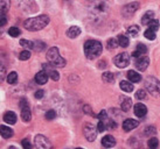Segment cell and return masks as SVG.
<instances>
[{"label":"cell","instance_id":"obj_1","mask_svg":"<svg viewBox=\"0 0 160 149\" xmlns=\"http://www.w3.org/2000/svg\"><path fill=\"white\" fill-rule=\"evenodd\" d=\"M49 23V17L48 15H39L35 18L27 19L26 21L23 22V26L27 31H38L43 29Z\"/></svg>","mask_w":160,"mask_h":149},{"label":"cell","instance_id":"obj_2","mask_svg":"<svg viewBox=\"0 0 160 149\" xmlns=\"http://www.w3.org/2000/svg\"><path fill=\"white\" fill-rule=\"evenodd\" d=\"M103 47L102 43L96 40H89L84 43V54L87 58L89 60H95L102 54Z\"/></svg>","mask_w":160,"mask_h":149},{"label":"cell","instance_id":"obj_3","mask_svg":"<svg viewBox=\"0 0 160 149\" xmlns=\"http://www.w3.org/2000/svg\"><path fill=\"white\" fill-rule=\"evenodd\" d=\"M47 60L52 65L56 66V68H63V66H66V63H67L66 60L60 55L58 49L56 47H52L47 51Z\"/></svg>","mask_w":160,"mask_h":149},{"label":"cell","instance_id":"obj_4","mask_svg":"<svg viewBox=\"0 0 160 149\" xmlns=\"http://www.w3.org/2000/svg\"><path fill=\"white\" fill-rule=\"evenodd\" d=\"M145 88L152 96H160V82L154 77H147L146 80H145Z\"/></svg>","mask_w":160,"mask_h":149},{"label":"cell","instance_id":"obj_5","mask_svg":"<svg viewBox=\"0 0 160 149\" xmlns=\"http://www.w3.org/2000/svg\"><path fill=\"white\" fill-rule=\"evenodd\" d=\"M20 108H21V119L25 123H29L32 119V113L26 98H22L20 100Z\"/></svg>","mask_w":160,"mask_h":149},{"label":"cell","instance_id":"obj_6","mask_svg":"<svg viewBox=\"0 0 160 149\" xmlns=\"http://www.w3.org/2000/svg\"><path fill=\"white\" fill-rule=\"evenodd\" d=\"M83 133H84V136L87 137V140L92 142V141L96 140L97 137V128L95 127L91 123H87L83 127Z\"/></svg>","mask_w":160,"mask_h":149},{"label":"cell","instance_id":"obj_7","mask_svg":"<svg viewBox=\"0 0 160 149\" xmlns=\"http://www.w3.org/2000/svg\"><path fill=\"white\" fill-rule=\"evenodd\" d=\"M113 63H115L118 68H120V69L126 68L130 63V56L126 53H120L113 58Z\"/></svg>","mask_w":160,"mask_h":149},{"label":"cell","instance_id":"obj_8","mask_svg":"<svg viewBox=\"0 0 160 149\" xmlns=\"http://www.w3.org/2000/svg\"><path fill=\"white\" fill-rule=\"evenodd\" d=\"M139 9V4L138 2H131V4L125 5L122 9V15L124 18H131L136 12Z\"/></svg>","mask_w":160,"mask_h":149},{"label":"cell","instance_id":"obj_9","mask_svg":"<svg viewBox=\"0 0 160 149\" xmlns=\"http://www.w3.org/2000/svg\"><path fill=\"white\" fill-rule=\"evenodd\" d=\"M34 143H35L36 148H40V149H47L52 147V143H50L48 139L43 135H36L35 140H34Z\"/></svg>","mask_w":160,"mask_h":149},{"label":"cell","instance_id":"obj_10","mask_svg":"<svg viewBox=\"0 0 160 149\" xmlns=\"http://www.w3.org/2000/svg\"><path fill=\"white\" fill-rule=\"evenodd\" d=\"M92 14L95 17H101V15H105L108 12V6L104 2H97L95 4V6L92 7Z\"/></svg>","mask_w":160,"mask_h":149},{"label":"cell","instance_id":"obj_11","mask_svg":"<svg viewBox=\"0 0 160 149\" xmlns=\"http://www.w3.org/2000/svg\"><path fill=\"white\" fill-rule=\"evenodd\" d=\"M148 63H150V60L147 56H140L136 58V68H137L139 71H145L148 66Z\"/></svg>","mask_w":160,"mask_h":149},{"label":"cell","instance_id":"obj_12","mask_svg":"<svg viewBox=\"0 0 160 149\" xmlns=\"http://www.w3.org/2000/svg\"><path fill=\"white\" fill-rule=\"evenodd\" d=\"M138 126H139V121L134 120V119H126V120H124V123H123V129L125 132L132 131L134 128H137Z\"/></svg>","mask_w":160,"mask_h":149},{"label":"cell","instance_id":"obj_13","mask_svg":"<svg viewBox=\"0 0 160 149\" xmlns=\"http://www.w3.org/2000/svg\"><path fill=\"white\" fill-rule=\"evenodd\" d=\"M120 107H122L123 112H129L130 108L132 107V100H131V98H129V97L126 96L120 97Z\"/></svg>","mask_w":160,"mask_h":149},{"label":"cell","instance_id":"obj_14","mask_svg":"<svg viewBox=\"0 0 160 149\" xmlns=\"http://www.w3.org/2000/svg\"><path fill=\"white\" fill-rule=\"evenodd\" d=\"M134 114L137 115L138 118H142V117H145L147 113V108L146 106L144 105V104H140V103H138L134 105Z\"/></svg>","mask_w":160,"mask_h":149},{"label":"cell","instance_id":"obj_15","mask_svg":"<svg viewBox=\"0 0 160 149\" xmlns=\"http://www.w3.org/2000/svg\"><path fill=\"white\" fill-rule=\"evenodd\" d=\"M47 80H48V74H47L45 70L40 71V72H38V74H35L36 84H39V85H43V84L47 83Z\"/></svg>","mask_w":160,"mask_h":149},{"label":"cell","instance_id":"obj_16","mask_svg":"<svg viewBox=\"0 0 160 149\" xmlns=\"http://www.w3.org/2000/svg\"><path fill=\"white\" fill-rule=\"evenodd\" d=\"M102 145L105 148H111L116 145V140L112 135H105L102 139Z\"/></svg>","mask_w":160,"mask_h":149},{"label":"cell","instance_id":"obj_17","mask_svg":"<svg viewBox=\"0 0 160 149\" xmlns=\"http://www.w3.org/2000/svg\"><path fill=\"white\" fill-rule=\"evenodd\" d=\"M4 121L6 123H8V125H14V123H17V114L14 113V112H6L4 114Z\"/></svg>","mask_w":160,"mask_h":149},{"label":"cell","instance_id":"obj_18","mask_svg":"<svg viewBox=\"0 0 160 149\" xmlns=\"http://www.w3.org/2000/svg\"><path fill=\"white\" fill-rule=\"evenodd\" d=\"M13 131L12 128L7 127V126H0V135L2 136L4 139H9L13 136Z\"/></svg>","mask_w":160,"mask_h":149},{"label":"cell","instance_id":"obj_19","mask_svg":"<svg viewBox=\"0 0 160 149\" xmlns=\"http://www.w3.org/2000/svg\"><path fill=\"white\" fill-rule=\"evenodd\" d=\"M81 34V28L77 26H71L67 31V36L70 39H75Z\"/></svg>","mask_w":160,"mask_h":149},{"label":"cell","instance_id":"obj_20","mask_svg":"<svg viewBox=\"0 0 160 149\" xmlns=\"http://www.w3.org/2000/svg\"><path fill=\"white\" fill-rule=\"evenodd\" d=\"M128 78H129L130 82H132V83H138V82H140L142 80V76L133 70H130L128 72Z\"/></svg>","mask_w":160,"mask_h":149},{"label":"cell","instance_id":"obj_21","mask_svg":"<svg viewBox=\"0 0 160 149\" xmlns=\"http://www.w3.org/2000/svg\"><path fill=\"white\" fill-rule=\"evenodd\" d=\"M120 89L125 92H132L133 91V83L128 82V80H123V82H120Z\"/></svg>","mask_w":160,"mask_h":149},{"label":"cell","instance_id":"obj_22","mask_svg":"<svg viewBox=\"0 0 160 149\" xmlns=\"http://www.w3.org/2000/svg\"><path fill=\"white\" fill-rule=\"evenodd\" d=\"M153 18H154V13H153L152 11H148V12H146V13L144 14V17H142V23L148 26V23L153 20Z\"/></svg>","mask_w":160,"mask_h":149},{"label":"cell","instance_id":"obj_23","mask_svg":"<svg viewBox=\"0 0 160 149\" xmlns=\"http://www.w3.org/2000/svg\"><path fill=\"white\" fill-rule=\"evenodd\" d=\"M117 40H118V44H119L120 47H123V48H126L130 44V40L126 35H119Z\"/></svg>","mask_w":160,"mask_h":149},{"label":"cell","instance_id":"obj_24","mask_svg":"<svg viewBox=\"0 0 160 149\" xmlns=\"http://www.w3.org/2000/svg\"><path fill=\"white\" fill-rule=\"evenodd\" d=\"M7 83L11 84V85H14V84L18 82V74L13 71V72H11V74H7Z\"/></svg>","mask_w":160,"mask_h":149},{"label":"cell","instance_id":"obj_25","mask_svg":"<svg viewBox=\"0 0 160 149\" xmlns=\"http://www.w3.org/2000/svg\"><path fill=\"white\" fill-rule=\"evenodd\" d=\"M102 78L103 80L105 82V83H109V84H111L115 82V74H112V72H104L102 76Z\"/></svg>","mask_w":160,"mask_h":149},{"label":"cell","instance_id":"obj_26","mask_svg":"<svg viewBox=\"0 0 160 149\" xmlns=\"http://www.w3.org/2000/svg\"><path fill=\"white\" fill-rule=\"evenodd\" d=\"M11 7V0H0V12H7Z\"/></svg>","mask_w":160,"mask_h":149},{"label":"cell","instance_id":"obj_27","mask_svg":"<svg viewBox=\"0 0 160 149\" xmlns=\"http://www.w3.org/2000/svg\"><path fill=\"white\" fill-rule=\"evenodd\" d=\"M104 123H105V127H107V129H109V131H111V129H115L116 127H117V123H116V121H113L112 119H105L104 120Z\"/></svg>","mask_w":160,"mask_h":149},{"label":"cell","instance_id":"obj_28","mask_svg":"<svg viewBox=\"0 0 160 149\" xmlns=\"http://www.w3.org/2000/svg\"><path fill=\"white\" fill-rule=\"evenodd\" d=\"M8 34L9 36H12V37H18L20 34H21V31L19 29L18 27H11L8 29Z\"/></svg>","mask_w":160,"mask_h":149},{"label":"cell","instance_id":"obj_29","mask_svg":"<svg viewBox=\"0 0 160 149\" xmlns=\"http://www.w3.org/2000/svg\"><path fill=\"white\" fill-rule=\"evenodd\" d=\"M147 145H148V147L152 149H156L158 148V146H159V141H158V139L157 137H150V140H148V142H147Z\"/></svg>","mask_w":160,"mask_h":149},{"label":"cell","instance_id":"obj_30","mask_svg":"<svg viewBox=\"0 0 160 149\" xmlns=\"http://www.w3.org/2000/svg\"><path fill=\"white\" fill-rule=\"evenodd\" d=\"M20 44L26 49H34V42L28 41V40H20Z\"/></svg>","mask_w":160,"mask_h":149},{"label":"cell","instance_id":"obj_31","mask_svg":"<svg viewBox=\"0 0 160 149\" xmlns=\"http://www.w3.org/2000/svg\"><path fill=\"white\" fill-rule=\"evenodd\" d=\"M46 48V43L43 42H41V41H35L34 42V50L35 51H42V50H45Z\"/></svg>","mask_w":160,"mask_h":149},{"label":"cell","instance_id":"obj_32","mask_svg":"<svg viewBox=\"0 0 160 149\" xmlns=\"http://www.w3.org/2000/svg\"><path fill=\"white\" fill-rule=\"evenodd\" d=\"M29 58H31V51H28V50H23L19 55V60L20 61H27Z\"/></svg>","mask_w":160,"mask_h":149},{"label":"cell","instance_id":"obj_33","mask_svg":"<svg viewBox=\"0 0 160 149\" xmlns=\"http://www.w3.org/2000/svg\"><path fill=\"white\" fill-rule=\"evenodd\" d=\"M156 133H157V131L154 126H148V127L145 128V132H144V134L146 136H150V137H151L152 135H154Z\"/></svg>","mask_w":160,"mask_h":149},{"label":"cell","instance_id":"obj_34","mask_svg":"<svg viewBox=\"0 0 160 149\" xmlns=\"http://www.w3.org/2000/svg\"><path fill=\"white\" fill-rule=\"evenodd\" d=\"M128 33L134 37V36H137L139 34V28H138V26H131L128 28Z\"/></svg>","mask_w":160,"mask_h":149},{"label":"cell","instance_id":"obj_35","mask_svg":"<svg viewBox=\"0 0 160 149\" xmlns=\"http://www.w3.org/2000/svg\"><path fill=\"white\" fill-rule=\"evenodd\" d=\"M47 74H49V77L53 79V80H58L60 79V74H58L56 70H54V69H52V70H49Z\"/></svg>","mask_w":160,"mask_h":149},{"label":"cell","instance_id":"obj_36","mask_svg":"<svg viewBox=\"0 0 160 149\" xmlns=\"http://www.w3.org/2000/svg\"><path fill=\"white\" fill-rule=\"evenodd\" d=\"M144 35H145V37H146L147 40H154L156 39V31H152V29H147L145 33H144Z\"/></svg>","mask_w":160,"mask_h":149},{"label":"cell","instance_id":"obj_37","mask_svg":"<svg viewBox=\"0 0 160 149\" xmlns=\"http://www.w3.org/2000/svg\"><path fill=\"white\" fill-rule=\"evenodd\" d=\"M136 51H138V53L140 54V55H145V54L147 53V48L145 44H142L139 43L137 46V49H136Z\"/></svg>","mask_w":160,"mask_h":149},{"label":"cell","instance_id":"obj_38","mask_svg":"<svg viewBox=\"0 0 160 149\" xmlns=\"http://www.w3.org/2000/svg\"><path fill=\"white\" fill-rule=\"evenodd\" d=\"M117 46H119V44H118V40L110 39L108 41V48L109 49H115V48H117Z\"/></svg>","mask_w":160,"mask_h":149},{"label":"cell","instance_id":"obj_39","mask_svg":"<svg viewBox=\"0 0 160 149\" xmlns=\"http://www.w3.org/2000/svg\"><path fill=\"white\" fill-rule=\"evenodd\" d=\"M148 27H150V29H152V31H158V28H159V21L158 20H156V19H153L150 23H148Z\"/></svg>","mask_w":160,"mask_h":149},{"label":"cell","instance_id":"obj_40","mask_svg":"<svg viewBox=\"0 0 160 149\" xmlns=\"http://www.w3.org/2000/svg\"><path fill=\"white\" fill-rule=\"evenodd\" d=\"M136 98L139 99V100H142V99H145L146 98V91L144 90V89H140V90H138L137 93H136Z\"/></svg>","mask_w":160,"mask_h":149},{"label":"cell","instance_id":"obj_41","mask_svg":"<svg viewBox=\"0 0 160 149\" xmlns=\"http://www.w3.org/2000/svg\"><path fill=\"white\" fill-rule=\"evenodd\" d=\"M55 118H56V112L54 110H49L46 112V119L47 120H53Z\"/></svg>","mask_w":160,"mask_h":149},{"label":"cell","instance_id":"obj_42","mask_svg":"<svg viewBox=\"0 0 160 149\" xmlns=\"http://www.w3.org/2000/svg\"><path fill=\"white\" fill-rule=\"evenodd\" d=\"M7 23V17H6V14L4 12H1L0 13V27L5 26Z\"/></svg>","mask_w":160,"mask_h":149},{"label":"cell","instance_id":"obj_43","mask_svg":"<svg viewBox=\"0 0 160 149\" xmlns=\"http://www.w3.org/2000/svg\"><path fill=\"white\" fill-rule=\"evenodd\" d=\"M107 129V127H105V123L103 121V120H99V123H97V131L99 132V133H102V132H104Z\"/></svg>","mask_w":160,"mask_h":149},{"label":"cell","instance_id":"obj_44","mask_svg":"<svg viewBox=\"0 0 160 149\" xmlns=\"http://www.w3.org/2000/svg\"><path fill=\"white\" fill-rule=\"evenodd\" d=\"M6 78V70H5V68L1 64H0V83Z\"/></svg>","mask_w":160,"mask_h":149},{"label":"cell","instance_id":"obj_45","mask_svg":"<svg viewBox=\"0 0 160 149\" xmlns=\"http://www.w3.org/2000/svg\"><path fill=\"white\" fill-rule=\"evenodd\" d=\"M21 145L25 149H31L32 148V143L28 141V139H23L22 142H21Z\"/></svg>","mask_w":160,"mask_h":149},{"label":"cell","instance_id":"obj_46","mask_svg":"<svg viewBox=\"0 0 160 149\" xmlns=\"http://www.w3.org/2000/svg\"><path fill=\"white\" fill-rule=\"evenodd\" d=\"M97 118L99 119V120H103V121H104V120L108 118L107 112H105V111H101V112H99V114L97 115Z\"/></svg>","mask_w":160,"mask_h":149},{"label":"cell","instance_id":"obj_47","mask_svg":"<svg viewBox=\"0 0 160 149\" xmlns=\"http://www.w3.org/2000/svg\"><path fill=\"white\" fill-rule=\"evenodd\" d=\"M34 96H35L36 99H41V98H43V96H45V91L43 90H39V91H36Z\"/></svg>","mask_w":160,"mask_h":149},{"label":"cell","instance_id":"obj_48","mask_svg":"<svg viewBox=\"0 0 160 149\" xmlns=\"http://www.w3.org/2000/svg\"><path fill=\"white\" fill-rule=\"evenodd\" d=\"M84 112L88 114H92L91 113V108H90L89 106H84Z\"/></svg>","mask_w":160,"mask_h":149},{"label":"cell","instance_id":"obj_49","mask_svg":"<svg viewBox=\"0 0 160 149\" xmlns=\"http://www.w3.org/2000/svg\"><path fill=\"white\" fill-rule=\"evenodd\" d=\"M105 65H107V63H105L104 61H102V62H99V63H98V66H99L101 69H103V68H104Z\"/></svg>","mask_w":160,"mask_h":149},{"label":"cell","instance_id":"obj_50","mask_svg":"<svg viewBox=\"0 0 160 149\" xmlns=\"http://www.w3.org/2000/svg\"><path fill=\"white\" fill-rule=\"evenodd\" d=\"M89 1H92V0H89Z\"/></svg>","mask_w":160,"mask_h":149}]
</instances>
